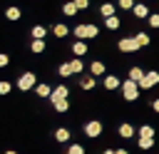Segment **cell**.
Instances as JSON below:
<instances>
[{
  "label": "cell",
  "mask_w": 159,
  "mask_h": 154,
  "mask_svg": "<svg viewBox=\"0 0 159 154\" xmlns=\"http://www.w3.org/2000/svg\"><path fill=\"white\" fill-rule=\"evenodd\" d=\"M104 27H107V30H119V27H122V20H119V15L104 17Z\"/></svg>",
  "instance_id": "cell-22"
},
{
  "label": "cell",
  "mask_w": 159,
  "mask_h": 154,
  "mask_svg": "<svg viewBox=\"0 0 159 154\" xmlns=\"http://www.w3.org/2000/svg\"><path fill=\"white\" fill-rule=\"evenodd\" d=\"M137 132H139V137H147V139H154V137H157V129H154L152 124H142Z\"/></svg>",
  "instance_id": "cell-23"
},
{
  "label": "cell",
  "mask_w": 159,
  "mask_h": 154,
  "mask_svg": "<svg viewBox=\"0 0 159 154\" xmlns=\"http://www.w3.org/2000/svg\"><path fill=\"white\" fill-rule=\"evenodd\" d=\"M159 84V70H147V75H144V79L139 82V87H142V92H149V89H154Z\"/></svg>",
  "instance_id": "cell-5"
},
{
  "label": "cell",
  "mask_w": 159,
  "mask_h": 154,
  "mask_svg": "<svg viewBox=\"0 0 159 154\" xmlns=\"http://www.w3.org/2000/svg\"><path fill=\"white\" fill-rule=\"evenodd\" d=\"M132 15H134V17H139V20H147L152 12H149V5H144V2H137V5L132 7Z\"/></svg>",
  "instance_id": "cell-13"
},
{
  "label": "cell",
  "mask_w": 159,
  "mask_h": 154,
  "mask_svg": "<svg viewBox=\"0 0 159 154\" xmlns=\"http://www.w3.org/2000/svg\"><path fill=\"white\" fill-rule=\"evenodd\" d=\"M65 154H84V147L75 142V144H70V147H67V152H65Z\"/></svg>",
  "instance_id": "cell-30"
},
{
  "label": "cell",
  "mask_w": 159,
  "mask_h": 154,
  "mask_svg": "<svg viewBox=\"0 0 159 154\" xmlns=\"http://www.w3.org/2000/svg\"><path fill=\"white\" fill-rule=\"evenodd\" d=\"M134 37H137V42H139V47H149V42H152V37H149V32H137Z\"/></svg>",
  "instance_id": "cell-27"
},
{
  "label": "cell",
  "mask_w": 159,
  "mask_h": 154,
  "mask_svg": "<svg viewBox=\"0 0 159 154\" xmlns=\"http://www.w3.org/2000/svg\"><path fill=\"white\" fill-rule=\"evenodd\" d=\"M117 154H129V149H124V147H119V149H117Z\"/></svg>",
  "instance_id": "cell-38"
},
{
  "label": "cell",
  "mask_w": 159,
  "mask_h": 154,
  "mask_svg": "<svg viewBox=\"0 0 159 154\" xmlns=\"http://www.w3.org/2000/svg\"><path fill=\"white\" fill-rule=\"evenodd\" d=\"M87 70H89V75H94V77H104V75H107V65H104L102 60H92V62L87 65Z\"/></svg>",
  "instance_id": "cell-9"
},
{
  "label": "cell",
  "mask_w": 159,
  "mask_h": 154,
  "mask_svg": "<svg viewBox=\"0 0 159 154\" xmlns=\"http://www.w3.org/2000/svg\"><path fill=\"white\" fill-rule=\"evenodd\" d=\"M99 15H102V17L117 15V5H114V2H102V5H99Z\"/></svg>",
  "instance_id": "cell-19"
},
{
  "label": "cell",
  "mask_w": 159,
  "mask_h": 154,
  "mask_svg": "<svg viewBox=\"0 0 159 154\" xmlns=\"http://www.w3.org/2000/svg\"><path fill=\"white\" fill-rule=\"evenodd\" d=\"M15 87H17L20 92H30V89H35V87H37V75H35L32 70H27V72L17 75V82H15Z\"/></svg>",
  "instance_id": "cell-2"
},
{
  "label": "cell",
  "mask_w": 159,
  "mask_h": 154,
  "mask_svg": "<svg viewBox=\"0 0 159 154\" xmlns=\"http://www.w3.org/2000/svg\"><path fill=\"white\" fill-rule=\"evenodd\" d=\"M137 134V129H134V124H129V122H122L119 127H117V137L119 139H132Z\"/></svg>",
  "instance_id": "cell-10"
},
{
  "label": "cell",
  "mask_w": 159,
  "mask_h": 154,
  "mask_svg": "<svg viewBox=\"0 0 159 154\" xmlns=\"http://www.w3.org/2000/svg\"><path fill=\"white\" fill-rule=\"evenodd\" d=\"M94 75H80V89L82 92H92L94 89Z\"/></svg>",
  "instance_id": "cell-12"
},
{
  "label": "cell",
  "mask_w": 159,
  "mask_h": 154,
  "mask_svg": "<svg viewBox=\"0 0 159 154\" xmlns=\"http://www.w3.org/2000/svg\"><path fill=\"white\" fill-rule=\"evenodd\" d=\"M80 12V7L75 5V0H70V2H62V15H67V17H75Z\"/></svg>",
  "instance_id": "cell-21"
},
{
  "label": "cell",
  "mask_w": 159,
  "mask_h": 154,
  "mask_svg": "<svg viewBox=\"0 0 159 154\" xmlns=\"http://www.w3.org/2000/svg\"><path fill=\"white\" fill-rule=\"evenodd\" d=\"M7 65H10V57L5 52H0V67H7Z\"/></svg>",
  "instance_id": "cell-35"
},
{
  "label": "cell",
  "mask_w": 159,
  "mask_h": 154,
  "mask_svg": "<svg viewBox=\"0 0 159 154\" xmlns=\"http://www.w3.org/2000/svg\"><path fill=\"white\" fill-rule=\"evenodd\" d=\"M137 147H139L142 152H149V149L154 147V139H147V137H139V142H137Z\"/></svg>",
  "instance_id": "cell-28"
},
{
  "label": "cell",
  "mask_w": 159,
  "mask_h": 154,
  "mask_svg": "<svg viewBox=\"0 0 159 154\" xmlns=\"http://www.w3.org/2000/svg\"><path fill=\"white\" fill-rule=\"evenodd\" d=\"M152 109L159 114V97H157V99H152Z\"/></svg>",
  "instance_id": "cell-36"
},
{
  "label": "cell",
  "mask_w": 159,
  "mask_h": 154,
  "mask_svg": "<svg viewBox=\"0 0 159 154\" xmlns=\"http://www.w3.org/2000/svg\"><path fill=\"white\" fill-rule=\"evenodd\" d=\"M12 92V84L7 79H0V94H10Z\"/></svg>",
  "instance_id": "cell-33"
},
{
  "label": "cell",
  "mask_w": 159,
  "mask_h": 154,
  "mask_svg": "<svg viewBox=\"0 0 159 154\" xmlns=\"http://www.w3.org/2000/svg\"><path fill=\"white\" fill-rule=\"evenodd\" d=\"M30 35H32V40H45V35H47V27H45V25H35V27L30 30Z\"/></svg>",
  "instance_id": "cell-24"
},
{
  "label": "cell",
  "mask_w": 159,
  "mask_h": 154,
  "mask_svg": "<svg viewBox=\"0 0 159 154\" xmlns=\"http://www.w3.org/2000/svg\"><path fill=\"white\" fill-rule=\"evenodd\" d=\"M102 87H104L107 92H114V89H122V82H119L117 75H104V77H102Z\"/></svg>",
  "instance_id": "cell-8"
},
{
  "label": "cell",
  "mask_w": 159,
  "mask_h": 154,
  "mask_svg": "<svg viewBox=\"0 0 159 154\" xmlns=\"http://www.w3.org/2000/svg\"><path fill=\"white\" fill-rule=\"evenodd\" d=\"M45 47H47L45 40H32V42H30V52H35V55H42Z\"/></svg>",
  "instance_id": "cell-26"
},
{
  "label": "cell",
  "mask_w": 159,
  "mask_h": 154,
  "mask_svg": "<svg viewBox=\"0 0 159 154\" xmlns=\"http://www.w3.org/2000/svg\"><path fill=\"white\" fill-rule=\"evenodd\" d=\"M67 97H70V84H57V87H52L50 102H52V104H57L60 99H67Z\"/></svg>",
  "instance_id": "cell-7"
},
{
  "label": "cell",
  "mask_w": 159,
  "mask_h": 154,
  "mask_svg": "<svg viewBox=\"0 0 159 154\" xmlns=\"http://www.w3.org/2000/svg\"><path fill=\"white\" fill-rule=\"evenodd\" d=\"M117 50H119L122 55H132V52H137V50H142V47H139L137 37L132 35V37H119V42H117Z\"/></svg>",
  "instance_id": "cell-4"
},
{
  "label": "cell",
  "mask_w": 159,
  "mask_h": 154,
  "mask_svg": "<svg viewBox=\"0 0 159 154\" xmlns=\"http://www.w3.org/2000/svg\"><path fill=\"white\" fill-rule=\"evenodd\" d=\"M134 5H137L134 0H117V7H119V10H132Z\"/></svg>",
  "instance_id": "cell-32"
},
{
  "label": "cell",
  "mask_w": 159,
  "mask_h": 154,
  "mask_svg": "<svg viewBox=\"0 0 159 154\" xmlns=\"http://www.w3.org/2000/svg\"><path fill=\"white\" fill-rule=\"evenodd\" d=\"M87 52H89L87 40H75V42H72V55H75V57H84Z\"/></svg>",
  "instance_id": "cell-11"
},
{
  "label": "cell",
  "mask_w": 159,
  "mask_h": 154,
  "mask_svg": "<svg viewBox=\"0 0 159 154\" xmlns=\"http://www.w3.org/2000/svg\"><path fill=\"white\" fill-rule=\"evenodd\" d=\"M72 35L77 40H94V37H99V27L94 22H80L72 27Z\"/></svg>",
  "instance_id": "cell-1"
},
{
  "label": "cell",
  "mask_w": 159,
  "mask_h": 154,
  "mask_svg": "<svg viewBox=\"0 0 159 154\" xmlns=\"http://www.w3.org/2000/svg\"><path fill=\"white\" fill-rule=\"evenodd\" d=\"M72 75H75V70H72L70 62H60V65H57V77L67 79V77H72Z\"/></svg>",
  "instance_id": "cell-17"
},
{
  "label": "cell",
  "mask_w": 159,
  "mask_h": 154,
  "mask_svg": "<svg viewBox=\"0 0 159 154\" xmlns=\"http://www.w3.org/2000/svg\"><path fill=\"white\" fill-rule=\"evenodd\" d=\"M5 17H7V20H10V22H17V20H20V17H22V10H20V7H17V5H10V7H7V10H5Z\"/></svg>",
  "instance_id": "cell-20"
},
{
  "label": "cell",
  "mask_w": 159,
  "mask_h": 154,
  "mask_svg": "<svg viewBox=\"0 0 159 154\" xmlns=\"http://www.w3.org/2000/svg\"><path fill=\"white\" fill-rule=\"evenodd\" d=\"M70 65H72V70H75V75H82V72H84V67H87L82 57H72V60H70Z\"/></svg>",
  "instance_id": "cell-25"
},
{
  "label": "cell",
  "mask_w": 159,
  "mask_h": 154,
  "mask_svg": "<svg viewBox=\"0 0 159 154\" xmlns=\"http://www.w3.org/2000/svg\"><path fill=\"white\" fill-rule=\"evenodd\" d=\"M75 5H77L80 10H87V7H89V0H75Z\"/></svg>",
  "instance_id": "cell-34"
},
{
  "label": "cell",
  "mask_w": 159,
  "mask_h": 154,
  "mask_svg": "<svg viewBox=\"0 0 159 154\" xmlns=\"http://www.w3.org/2000/svg\"><path fill=\"white\" fill-rule=\"evenodd\" d=\"M147 22H149V27H154V30H159V12H152V15L147 17Z\"/></svg>",
  "instance_id": "cell-31"
},
{
  "label": "cell",
  "mask_w": 159,
  "mask_h": 154,
  "mask_svg": "<svg viewBox=\"0 0 159 154\" xmlns=\"http://www.w3.org/2000/svg\"><path fill=\"white\" fill-rule=\"evenodd\" d=\"M144 75H147V70H144V67H139V65H132V67H129V72H127V77H129V79H134V82H142V79H144Z\"/></svg>",
  "instance_id": "cell-14"
},
{
  "label": "cell",
  "mask_w": 159,
  "mask_h": 154,
  "mask_svg": "<svg viewBox=\"0 0 159 154\" xmlns=\"http://www.w3.org/2000/svg\"><path fill=\"white\" fill-rule=\"evenodd\" d=\"M70 137H72V132H70L67 127H57V129H55V139H57L60 144H67Z\"/></svg>",
  "instance_id": "cell-18"
},
{
  "label": "cell",
  "mask_w": 159,
  "mask_h": 154,
  "mask_svg": "<svg viewBox=\"0 0 159 154\" xmlns=\"http://www.w3.org/2000/svg\"><path fill=\"white\" fill-rule=\"evenodd\" d=\"M70 32H72V30H70V27H67L65 22H57V25H52V35H55L57 40H62V37H67Z\"/></svg>",
  "instance_id": "cell-16"
},
{
  "label": "cell",
  "mask_w": 159,
  "mask_h": 154,
  "mask_svg": "<svg viewBox=\"0 0 159 154\" xmlns=\"http://www.w3.org/2000/svg\"><path fill=\"white\" fill-rule=\"evenodd\" d=\"M5 154H17V152H15V149H7V152H5Z\"/></svg>",
  "instance_id": "cell-39"
},
{
  "label": "cell",
  "mask_w": 159,
  "mask_h": 154,
  "mask_svg": "<svg viewBox=\"0 0 159 154\" xmlns=\"http://www.w3.org/2000/svg\"><path fill=\"white\" fill-rule=\"evenodd\" d=\"M139 89H142L139 82H134V79L127 77V79L122 82V99H124V102H134V99H139Z\"/></svg>",
  "instance_id": "cell-3"
},
{
  "label": "cell",
  "mask_w": 159,
  "mask_h": 154,
  "mask_svg": "<svg viewBox=\"0 0 159 154\" xmlns=\"http://www.w3.org/2000/svg\"><path fill=\"white\" fill-rule=\"evenodd\" d=\"M35 94H37L40 99H50V94H52V87H50L47 82H37V87H35Z\"/></svg>",
  "instance_id": "cell-15"
},
{
  "label": "cell",
  "mask_w": 159,
  "mask_h": 154,
  "mask_svg": "<svg viewBox=\"0 0 159 154\" xmlns=\"http://www.w3.org/2000/svg\"><path fill=\"white\" fill-rule=\"evenodd\" d=\"M102 154H117V149H112V147H107V149H102Z\"/></svg>",
  "instance_id": "cell-37"
},
{
  "label": "cell",
  "mask_w": 159,
  "mask_h": 154,
  "mask_svg": "<svg viewBox=\"0 0 159 154\" xmlns=\"http://www.w3.org/2000/svg\"><path fill=\"white\" fill-rule=\"evenodd\" d=\"M82 132H84V137H89V139H97V137L104 132V127H102V122H99V119H89V122L82 127Z\"/></svg>",
  "instance_id": "cell-6"
},
{
  "label": "cell",
  "mask_w": 159,
  "mask_h": 154,
  "mask_svg": "<svg viewBox=\"0 0 159 154\" xmlns=\"http://www.w3.org/2000/svg\"><path fill=\"white\" fill-rule=\"evenodd\" d=\"M55 107V112H60V114H65L67 109H70V99H60L57 104H52Z\"/></svg>",
  "instance_id": "cell-29"
}]
</instances>
